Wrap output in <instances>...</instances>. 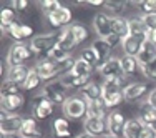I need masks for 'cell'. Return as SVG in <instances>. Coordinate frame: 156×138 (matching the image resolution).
<instances>
[{
    "mask_svg": "<svg viewBox=\"0 0 156 138\" xmlns=\"http://www.w3.org/2000/svg\"><path fill=\"white\" fill-rule=\"evenodd\" d=\"M62 110L65 118L68 120H78L81 117H87V100L81 96H68Z\"/></svg>",
    "mask_w": 156,
    "mask_h": 138,
    "instance_id": "4",
    "label": "cell"
},
{
    "mask_svg": "<svg viewBox=\"0 0 156 138\" xmlns=\"http://www.w3.org/2000/svg\"><path fill=\"white\" fill-rule=\"evenodd\" d=\"M81 96L87 102H95V100L101 98V85H96L95 82H90L85 88H81Z\"/></svg>",
    "mask_w": 156,
    "mask_h": 138,
    "instance_id": "28",
    "label": "cell"
},
{
    "mask_svg": "<svg viewBox=\"0 0 156 138\" xmlns=\"http://www.w3.org/2000/svg\"><path fill=\"white\" fill-rule=\"evenodd\" d=\"M146 40H150L153 45H156V30H148L146 32Z\"/></svg>",
    "mask_w": 156,
    "mask_h": 138,
    "instance_id": "48",
    "label": "cell"
},
{
    "mask_svg": "<svg viewBox=\"0 0 156 138\" xmlns=\"http://www.w3.org/2000/svg\"><path fill=\"white\" fill-rule=\"evenodd\" d=\"M72 57V55L68 53V52H65V50H62L60 47H55L53 50L50 52V53H48V58H50V60H53V62H63V60H68V58Z\"/></svg>",
    "mask_w": 156,
    "mask_h": 138,
    "instance_id": "36",
    "label": "cell"
},
{
    "mask_svg": "<svg viewBox=\"0 0 156 138\" xmlns=\"http://www.w3.org/2000/svg\"><path fill=\"white\" fill-rule=\"evenodd\" d=\"M75 138H95V136H91L90 133L83 132V133H80V135H78V136H75Z\"/></svg>",
    "mask_w": 156,
    "mask_h": 138,
    "instance_id": "51",
    "label": "cell"
},
{
    "mask_svg": "<svg viewBox=\"0 0 156 138\" xmlns=\"http://www.w3.org/2000/svg\"><path fill=\"white\" fill-rule=\"evenodd\" d=\"M98 73L101 75L105 80H111L116 77H123V68H121V58L118 57H111L108 58L101 67L98 68Z\"/></svg>",
    "mask_w": 156,
    "mask_h": 138,
    "instance_id": "7",
    "label": "cell"
},
{
    "mask_svg": "<svg viewBox=\"0 0 156 138\" xmlns=\"http://www.w3.org/2000/svg\"><path fill=\"white\" fill-rule=\"evenodd\" d=\"M9 35L12 37L13 40H23V35H22V27H20V24H17V22H13L12 24V27H10V30H9Z\"/></svg>",
    "mask_w": 156,
    "mask_h": 138,
    "instance_id": "41",
    "label": "cell"
},
{
    "mask_svg": "<svg viewBox=\"0 0 156 138\" xmlns=\"http://www.w3.org/2000/svg\"><path fill=\"white\" fill-rule=\"evenodd\" d=\"M53 103L50 100H47L45 96L40 93L38 96H35L33 100V105H32V111H33V117L38 118V120H45L48 118L51 113H53Z\"/></svg>",
    "mask_w": 156,
    "mask_h": 138,
    "instance_id": "9",
    "label": "cell"
},
{
    "mask_svg": "<svg viewBox=\"0 0 156 138\" xmlns=\"http://www.w3.org/2000/svg\"><path fill=\"white\" fill-rule=\"evenodd\" d=\"M47 20L50 22L51 27H65L72 20V10L66 9V7H60L57 12L47 15Z\"/></svg>",
    "mask_w": 156,
    "mask_h": 138,
    "instance_id": "17",
    "label": "cell"
},
{
    "mask_svg": "<svg viewBox=\"0 0 156 138\" xmlns=\"http://www.w3.org/2000/svg\"><path fill=\"white\" fill-rule=\"evenodd\" d=\"M42 95L45 96L47 100H50L53 105H62L66 102V95H65V90L60 85V82H55V83H48L43 87L42 90Z\"/></svg>",
    "mask_w": 156,
    "mask_h": 138,
    "instance_id": "8",
    "label": "cell"
},
{
    "mask_svg": "<svg viewBox=\"0 0 156 138\" xmlns=\"http://www.w3.org/2000/svg\"><path fill=\"white\" fill-rule=\"evenodd\" d=\"M13 17H15V10L10 7H3L0 12V20L2 24H13Z\"/></svg>",
    "mask_w": 156,
    "mask_h": 138,
    "instance_id": "39",
    "label": "cell"
},
{
    "mask_svg": "<svg viewBox=\"0 0 156 138\" xmlns=\"http://www.w3.org/2000/svg\"><path fill=\"white\" fill-rule=\"evenodd\" d=\"M140 120L143 122L144 126L156 132V108L151 107L148 102H143L140 105Z\"/></svg>",
    "mask_w": 156,
    "mask_h": 138,
    "instance_id": "14",
    "label": "cell"
},
{
    "mask_svg": "<svg viewBox=\"0 0 156 138\" xmlns=\"http://www.w3.org/2000/svg\"><path fill=\"white\" fill-rule=\"evenodd\" d=\"M125 117L121 111H111L106 117V125H108V133L113 138H125V125H126Z\"/></svg>",
    "mask_w": 156,
    "mask_h": 138,
    "instance_id": "6",
    "label": "cell"
},
{
    "mask_svg": "<svg viewBox=\"0 0 156 138\" xmlns=\"http://www.w3.org/2000/svg\"><path fill=\"white\" fill-rule=\"evenodd\" d=\"M154 57H156V45H153L150 40H146V42L143 43V47H141L138 57H136V60H138V63H140V68L146 67Z\"/></svg>",
    "mask_w": 156,
    "mask_h": 138,
    "instance_id": "22",
    "label": "cell"
},
{
    "mask_svg": "<svg viewBox=\"0 0 156 138\" xmlns=\"http://www.w3.org/2000/svg\"><path fill=\"white\" fill-rule=\"evenodd\" d=\"M58 35H60L58 37V47H60L62 50H65L70 53V52L78 45V42H76V38H75V35H73V32L70 27H65Z\"/></svg>",
    "mask_w": 156,
    "mask_h": 138,
    "instance_id": "19",
    "label": "cell"
},
{
    "mask_svg": "<svg viewBox=\"0 0 156 138\" xmlns=\"http://www.w3.org/2000/svg\"><path fill=\"white\" fill-rule=\"evenodd\" d=\"M93 28L98 35V38H108L111 35V17L105 12H98L93 17Z\"/></svg>",
    "mask_w": 156,
    "mask_h": 138,
    "instance_id": "10",
    "label": "cell"
},
{
    "mask_svg": "<svg viewBox=\"0 0 156 138\" xmlns=\"http://www.w3.org/2000/svg\"><path fill=\"white\" fill-rule=\"evenodd\" d=\"M22 85L15 83V82H10V80H5L2 83V95H18L22 90Z\"/></svg>",
    "mask_w": 156,
    "mask_h": 138,
    "instance_id": "34",
    "label": "cell"
},
{
    "mask_svg": "<svg viewBox=\"0 0 156 138\" xmlns=\"http://www.w3.org/2000/svg\"><path fill=\"white\" fill-rule=\"evenodd\" d=\"M58 33H42V35H37L32 38L30 42V48L33 52V55H38V53H50L55 47L58 45Z\"/></svg>",
    "mask_w": 156,
    "mask_h": 138,
    "instance_id": "5",
    "label": "cell"
},
{
    "mask_svg": "<svg viewBox=\"0 0 156 138\" xmlns=\"http://www.w3.org/2000/svg\"><path fill=\"white\" fill-rule=\"evenodd\" d=\"M148 90H150L148 83H144V82H133V83L126 85V88L123 90V96L128 102H135V100L141 98L143 95H146Z\"/></svg>",
    "mask_w": 156,
    "mask_h": 138,
    "instance_id": "11",
    "label": "cell"
},
{
    "mask_svg": "<svg viewBox=\"0 0 156 138\" xmlns=\"http://www.w3.org/2000/svg\"><path fill=\"white\" fill-rule=\"evenodd\" d=\"M141 138H156V132L146 126V128H144V132H143V135H141Z\"/></svg>",
    "mask_w": 156,
    "mask_h": 138,
    "instance_id": "47",
    "label": "cell"
},
{
    "mask_svg": "<svg viewBox=\"0 0 156 138\" xmlns=\"http://www.w3.org/2000/svg\"><path fill=\"white\" fill-rule=\"evenodd\" d=\"M58 82L63 88H85L90 83V77H73L72 73H66Z\"/></svg>",
    "mask_w": 156,
    "mask_h": 138,
    "instance_id": "20",
    "label": "cell"
},
{
    "mask_svg": "<svg viewBox=\"0 0 156 138\" xmlns=\"http://www.w3.org/2000/svg\"><path fill=\"white\" fill-rule=\"evenodd\" d=\"M128 25H129V37H146L148 28L140 17L128 20Z\"/></svg>",
    "mask_w": 156,
    "mask_h": 138,
    "instance_id": "31",
    "label": "cell"
},
{
    "mask_svg": "<svg viewBox=\"0 0 156 138\" xmlns=\"http://www.w3.org/2000/svg\"><path fill=\"white\" fill-rule=\"evenodd\" d=\"M2 138H22L20 133H10V135H2Z\"/></svg>",
    "mask_w": 156,
    "mask_h": 138,
    "instance_id": "50",
    "label": "cell"
},
{
    "mask_svg": "<svg viewBox=\"0 0 156 138\" xmlns=\"http://www.w3.org/2000/svg\"><path fill=\"white\" fill-rule=\"evenodd\" d=\"M126 88V77H116L111 80H105L101 85V98L106 108H115L125 100L123 90Z\"/></svg>",
    "mask_w": 156,
    "mask_h": 138,
    "instance_id": "1",
    "label": "cell"
},
{
    "mask_svg": "<svg viewBox=\"0 0 156 138\" xmlns=\"http://www.w3.org/2000/svg\"><path fill=\"white\" fill-rule=\"evenodd\" d=\"M25 118L20 117V115H10L9 118L0 122V132L2 135H10V133H20L22 123H23Z\"/></svg>",
    "mask_w": 156,
    "mask_h": 138,
    "instance_id": "15",
    "label": "cell"
},
{
    "mask_svg": "<svg viewBox=\"0 0 156 138\" xmlns=\"http://www.w3.org/2000/svg\"><path fill=\"white\" fill-rule=\"evenodd\" d=\"M105 40L110 43L111 47H115V45H118V43H121V38H118V37H116V35H113V33H111L108 38H105Z\"/></svg>",
    "mask_w": 156,
    "mask_h": 138,
    "instance_id": "46",
    "label": "cell"
},
{
    "mask_svg": "<svg viewBox=\"0 0 156 138\" xmlns=\"http://www.w3.org/2000/svg\"><path fill=\"white\" fill-rule=\"evenodd\" d=\"M143 24L146 25L148 30H156V13H150V15H141Z\"/></svg>",
    "mask_w": 156,
    "mask_h": 138,
    "instance_id": "42",
    "label": "cell"
},
{
    "mask_svg": "<svg viewBox=\"0 0 156 138\" xmlns=\"http://www.w3.org/2000/svg\"><path fill=\"white\" fill-rule=\"evenodd\" d=\"M70 28H72V32H73V35H75V38H76V42H78V43L85 42V40L88 38V32H87V28H85L83 25H80V24H73Z\"/></svg>",
    "mask_w": 156,
    "mask_h": 138,
    "instance_id": "37",
    "label": "cell"
},
{
    "mask_svg": "<svg viewBox=\"0 0 156 138\" xmlns=\"http://www.w3.org/2000/svg\"><path fill=\"white\" fill-rule=\"evenodd\" d=\"M25 103V98L22 93L18 95H2V110L5 111H15V110H20Z\"/></svg>",
    "mask_w": 156,
    "mask_h": 138,
    "instance_id": "23",
    "label": "cell"
},
{
    "mask_svg": "<svg viewBox=\"0 0 156 138\" xmlns=\"http://www.w3.org/2000/svg\"><path fill=\"white\" fill-rule=\"evenodd\" d=\"M20 27H22V35H23V38H27V37H32V35H33V28L30 27V25L20 24Z\"/></svg>",
    "mask_w": 156,
    "mask_h": 138,
    "instance_id": "44",
    "label": "cell"
},
{
    "mask_svg": "<svg viewBox=\"0 0 156 138\" xmlns=\"http://www.w3.org/2000/svg\"><path fill=\"white\" fill-rule=\"evenodd\" d=\"M105 138H113V136H110V135H108V136H105Z\"/></svg>",
    "mask_w": 156,
    "mask_h": 138,
    "instance_id": "52",
    "label": "cell"
},
{
    "mask_svg": "<svg viewBox=\"0 0 156 138\" xmlns=\"http://www.w3.org/2000/svg\"><path fill=\"white\" fill-rule=\"evenodd\" d=\"M51 130H53V135L57 138H70L72 136L68 118H65V117L55 118L53 123H51Z\"/></svg>",
    "mask_w": 156,
    "mask_h": 138,
    "instance_id": "26",
    "label": "cell"
},
{
    "mask_svg": "<svg viewBox=\"0 0 156 138\" xmlns=\"http://www.w3.org/2000/svg\"><path fill=\"white\" fill-rule=\"evenodd\" d=\"M81 60H85L87 63H90L93 68H98L100 67V62H98V57H96V53H95V50L91 47H88V48H83L81 50Z\"/></svg>",
    "mask_w": 156,
    "mask_h": 138,
    "instance_id": "33",
    "label": "cell"
},
{
    "mask_svg": "<svg viewBox=\"0 0 156 138\" xmlns=\"http://www.w3.org/2000/svg\"><path fill=\"white\" fill-rule=\"evenodd\" d=\"M38 138H42V136H38Z\"/></svg>",
    "mask_w": 156,
    "mask_h": 138,
    "instance_id": "53",
    "label": "cell"
},
{
    "mask_svg": "<svg viewBox=\"0 0 156 138\" xmlns=\"http://www.w3.org/2000/svg\"><path fill=\"white\" fill-rule=\"evenodd\" d=\"M105 7L110 10L111 13H115V17H120L121 13L126 10L128 7V2H106Z\"/></svg>",
    "mask_w": 156,
    "mask_h": 138,
    "instance_id": "35",
    "label": "cell"
},
{
    "mask_svg": "<svg viewBox=\"0 0 156 138\" xmlns=\"http://www.w3.org/2000/svg\"><path fill=\"white\" fill-rule=\"evenodd\" d=\"M73 65H75V60L72 57L68 60H63V62H53L50 58H42V60L37 62V65L33 68L37 70V73L40 75V78L43 82H47V80H51V78L62 75V73L66 75L72 70Z\"/></svg>",
    "mask_w": 156,
    "mask_h": 138,
    "instance_id": "2",
    "label": "cell"
},
{
    "mask_svg": "<svg viewBox=\"0 0 156 138\" xmlns=\"http://www.w3.org/2000/svg\"><path fill=\"white\" fill-rule=\"evenodd\" d=\"M33 57V52L30 45H25L22 42H17L10 47L9 53H7V65L10 67H17V65H23L25 62H28Z\"/></svg>",
    "mask_w": 156,
    "mask_h": 138,
    "instance_id": "3",
    "label": "cell"
},
{
    "mask_svg": "<svg viewBox=\"0 0 156 138\" xmlns=\"http://www.w3.org/2000/svg\"><path fill=\"white\" fill-rule=\"evenodd\" d=\"M60 7H63V5L60 2H57V0H45V2H42V9H43L45 15H50V13L57 12Z\"/></svg>",
    "mask_w": 156,
    "mask_h": 138,
    "instance_id": "38",
    "label": "cell"
},
{
    "mask_svg": "<svg viewBox=\"0 0 156 138\" xmlns=\"http://www.w3.org/2000/svg\"><path fill=\"white\" fill-rule=\"evenodd\" d=\"M141 72H143V75L146 77V78H150V80L156 78V57L150 63H148L146 67H143V68H141Z\"/></svg>",
    "mask_w": 156,
    "mask_h": 138,
    "instance_id": "40",
    "label": "cell"
},
{
    "mask_svg": "<svg viewBox=\"0 0 156 138\" xmlns=\"http://www.w3.org/2000/svg\"><path fill=\"white\" fill-rule=\"evenodd\" d=\"M91 48L95 50L96 57H98V62H100V67L103 65L108 58H111V50H113V47L110 45L106 40L103 38H96L93 43H91ZM98 67V68H100Z\"/></svg>",
    "mask_w": 156,
    "mask_h": 138,
    "instance_id": "16",
    "label": "cell"
},
{
    "mask_svg": "<svg viewBox=\"0 0 156 138\" xmlns=\"http://www.w3.org/2000/svg\"><path fill=\"white\" fill-rule=\"evenodd\" d=\"M144 128L146 126L143 125V122L140 118H131L125 125V138H141Z\"/></svg>",
    "mask_w": 156,
    "mask_h": 138,
    "instance_id": "25",
    "label": "cell"
},
{
    "mask_svg": "<svg viewBox=\"0 0 156 138\" xmlns=\"http://www.w3.org/2000/svg\"><path fill=\"white\" fill-rule=\"evenodd\" d=\"M106 2L103 0H87V5H95V7H103Z\"/></svg>",
    "mask_w": 156,
    "mask_h": 138,
    "instance_id": "49",
    "label": "cell"
},
{
    "mask_svg": "<svg viewBox=\"0 0 156 138\" xmlns=\"http://www.w3.org/2000/svg\"><path fill=\"white\" fill-rule=\"evenodd\" d=\"M144 42H146V37H126L125 40H121V48H123L125 55L138 57Z\"/></svg>",
    "mask_w": 156,
    "mask_h": 138,
    "instance_id": "13",
    "label": "cell"
},
{
    "mask_svg": "<svg viewBox=\"0 0 156 138\" xmlns=\"http://www.w3.org/2000/svg\"><path fill=\"white\" fill-rule=\"evenodd\" d=\"M20 136L22 138H38L42 136V133L38 132V126H37V122L33 118H25L23 123H22L20 128Z\"/></svg>",
    "mask_w": 156,
    "mask_h": 138,
    "instance_id": "27",
    "label": "cell"
},
{
    "mask_svg": "<svg viewBox=\"0 0 156 138\" xmlns=\"http://www.w3.org/2000/svg\"><path fill=\"white\" fill-rule=\"evenodd\" d=\"M121 68H123L125 75H135L140 68V63L136 60V57H129V55H125L121 57Z\"/></svg>",
    "mask_w": 156,
    "mask_h": 138,
    "instance_id": "30",
    "label": "cell"
},
{
    "mask_svg": "<svg viewBox=\"0 0 156 138\" xmlns=\"http://www.w3.org/2000/svg\"><path fill=\"white\" fill-rule=\"evenodd\" d=\"M30 70L27 65H17V67H10L9 72H7V80L10 82H15V83L22 85L23 87V83L27 82L28 75H30Z\"/></svg>",
    "mask_w": 156,
    "mask_h": 138,
    "instance_id": "18",
    "label": "cell"
},
{
    "mask_svg": "<svg viewBox=\"0 0 156 138\" xmlns=\"http://www.w3.org/2000/svg\"><path fill=\"white\" fill-rule=\"evenodd\" d=\"M87 117L106 120L108 115H106V105L103 102V98L95 100V102H87Z\"/></svg>",
    "mask_w": 156,
    "mask_h": 138,
    "instance_id": "21",
    "label": "cell"
},
{
    "mask_svg": "<svg viewBox=\"0 0 156 138\" xmlns=\"http://www.w3.org/2000/svg\"><path fill=\"white\" fill-rule=\"evenodd\" d=\"M42 78H40V75L37 73V70L35 68H32L30 70V75H28L27 78V82L23 83V90H37V88L40 87V83H42Z\"/></svg>",
    "mask_w": 156,
    "mask_h": 138,
    "instance_id": "32",
    "label": "cell"
},
{
    "mask_svg": "<svg viewBox=\"0 0 156 138\" xmlns=\"http://www.w3.org/2000/svg\"><path fill=\"white\" fill-rule=\"evenodd\" d=\"M13 10H18V12H25L28 9V2L27 0H18V2H10L9 3Z\"/></svg>",
    "mask_w": 156,
    "mask_h": 138,
    "instance_id": "43",
    "label": "cell"
},
{
    "mask_svg": "<svg viewBox=\"0 0 156 138\" xmlns=\"http://www.w3.org/2000/svg\"><path fill=\"white\" fill-rule=\"evenodd\" d=\"M146 102L150 103L151 107H154V108H156V88H154V90H151V92H150V95H148Z\"/></svg>",
    "mask_w": 156,
    "mask_h": 138,
    "instance_id": "45",
    "label": "cell"
},
{
    "mask_svg": "<svg viewBox=\"0 0 156 138\" xmlns=\"http://www.w3.org/2000/svg\"><path fill=\"white\" fill-rule=\"evenodd\" d=\"M83 128L87 133H90L91 136H101L108 132V125H106V120H101V118H90L85 117V123Z\"/></svg>",
    "mask_w": 156,
    "mask_h": 138,
    "instance_id": "12",
    "label": "cell"
},
{
    "mask_svg": "<svg viewBox=\"0 0 156 138\" xmlns=\"http://www.w3.org/2000/svg\"><path fill=\"white\" fill-rule=\"evenodd\" d=\"M93 70L95 68L90 65V63H87L85 60L78 58V60H75V65L72 67V70H70L68 73H72L73 77H90Z\"/></svg>",
    "mask_w": 156,
    "mask_h": 138,
    "instance_id": "29",
    "label": "cell"
},
{
    "mask_svg": "<svg viewBox=\"0 0 156 138\" xmlns=\"http://www.w3.org/2000/svg\"><path fill=\"white\" fill-rule=\"evenodd\" d=\"M111 32H113V35H116L118 38H121V40H125L126 37H129L128 20L123 17H111Z\"/></svg>",
    "mask_w": 156,
    "mask_h": 138,
    "instance_id": "24",
    "label": "cell"
}]
</instances>
